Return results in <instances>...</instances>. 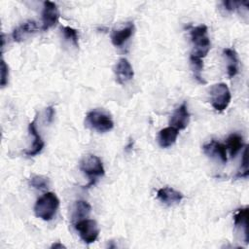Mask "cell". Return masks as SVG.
<instances>
[{
  "label": "cell",
  "instance_id": "cell-20",
  "mask_svg": "<svg viewBox=\"0 0 249 249\" xmlns=\"http://www.w3.org/2000/svg\"><path fill=\"white\" fill-rule=\"evenodd\" d=\"M190 60H191V64H192L193 69H194L195 79L196 81H198L200 84H205V81L201 77V70L203 68L202 58H199V57H196V56H194V55L191 54Z\"/></svg>",
  "mask_w": 249,
  "mask_h": 249
},
{
  "label": "cell",
  "instance_id": "cell-1",
  "mask_svg": "<svg viewBox=\"0 0 249 249\" xmlns=\"http://www.w3.org/2000/svg\"><path fill=\"white\" fill-rule=\"evenodd\" d=\"M59 206V199L53 192H47L40 196L34 205V213L36 217L44 220L51 221Z\"/></svg>",
  "mask_w": 249,
  "mask_h": 249
},
{
  "label": "cell",
  "instance_id": "cell-4",
  "mask_svg": "<svg viewBox=\"0 0 249 249\" xmlns=\"http://www.w3.org/2000/svg\"><path fill=\"white\" fill-rule=\"evenodd\" d=\"M80 169L89 177V183L87 187L94 185L96 177L102 176L105 173L102 160L94 155H88L84 157L80 161Z\"/></svg>",
  "mask_w": 249,
  "mask_h": 249
},
{
  "label": "cell",
  "instance_id": "cell-11",
  "mask_svg": "<svg viewBox=\"0 0 249 249\" xmlns=\"http://www.w3.org/2000/svg\"><path fill=\"white\" fill-rule=\"evenodd\" d=\"M203 152L209 157H217L223 162H227V148L225 144L217 142L215 140H211L210 142L206 143L202 147Z\"/></svg>",
  "mask_w": 249,
  "mask_h": 249
},
{
  "label": "cell",
  "instance_id": "cell-27",
  "mask_svg": "<svg viewBox=\"0 0 249 249\" xmlns=\"http://www.w3.org/2000/svg\"><path fill=\"white\" fill-rule=\"evenodd\" d=\"M52 248H65V246L62 245V244L59 243V242H56V243H54V244L52 245Z\"/></svg>",
  "mask_w": 249,
  "mask_h": 249
},
{
  "label": "cell",
  "instance_id": "cell-2",
  "mask_svg": "<svg viewBox=\"0 0 249 249\" xmlns=\"http://www.w3.org/2000/svg\"><path fill=\"white\" fill-rule=\"evenodd\" d=\"M85 124L88 127L97 132L110 131L114 127V122L111 115L100 109L89 111L86 116Z\"/></svg>",
  "mask_w": 249,
  "mask_h": 249
},
{
  "label": "cell",
  "instance_id": "cell-8",
  "mask_svg": "<svg viewBox=\"0 0 249 249\" xmlns=\"http://www.w3.org/2000/svg\"><path fill=\"white\" fill-rule=\"evenodd\" d=\"M115 75L116 81L120 85H124L133 78L134 72L132 66L126 58L122 57L118 60L115 66Z\"/></svg>",
  "mask_w": 249,
  "mask_h": 249
},
{
  "label": "cell",
  "instance_id": "cell-12",
  "mask_svg": "<svg viewBox=\"0 0 249 249\" xmlns=\"http://www.w3.org/2000/svg\"><path fill=\"white\" fill-rule=\"evenodd\" d=\"M157 196L161 202L168 205L178 203L183 199L182 193L170 187L160 188L157 193Z\"/></svg>",
  "mask_w": 249,
  "mask_h": 249
},
{
  "label": "cell",
  "instance_id": "cell-25",
  "mask_svg": "<svg viewBox=\"0 0 249 249\" xmlns=\"http://www.w3.org/2000/svg\"><path fill=\"white\" fill-rule=\"evenodd\" d=\"M239 4H240V2H235V1H224L223 2V5L229 11H233Z\"/></svg>",
  "mask_w": 249,
  "mask_h": 249
},
{
  "label": "cell",
  "instance_id": "cell-22",
  "mask_svg": "<svg viewBox=\"0 0 249 249\" xmlns=\"http://www.w3.org/2000/svg\"><path fill=\"white\" fill-rule=\"evenodd\" d=\"M62 32H63L64 37L67 40H70L76 47L79 46V37H78V32L76 29H74L70 26H63Z\"/></svg>",
  "mask_w": 249,
  "mask_h": 249
},
{
  "label": "cell",
  "instance_id": "cell-18",
  "mask_svg": "<svg viewBox=\"0 0 249 249\" xmlns=\"http://www.w3.org/2000/svg\"><path fill=\"white\" fill-rule=\"evenodd\" d=\"M90 211H91V206L89 205V202L85 200H77L74 206L72 219L74 221H79V220L88 218Z\"/></svg>",
  "mask_w": 249,
  "mask_h": 249
},
{
  "label": "cell",
  "instance_id": "cell-13",
  "mask_svg": "<svg viewBox=\"0 0 249 249\" xmlns=\"http://www.w3.org/2000/svg\"><path fill=\"white\" fill-rule=\"evenodd\" d=\"M178 129L173 126H167L160 130L158 135V142L161 148H168L172 146L177 139Z\"/></svg>",
  "mask_w": 249,
  "mask_h": 249
},
{
  "label": "cell",
  "instance_id": "cell-16",
  "mask_svg": "<svg viewBox=\"0 0 249 249\" xmlns=\"http://www.w3.org/2000/svg\"><path fill=\"white\" fill-rule=\"evenodd\" d=\"M224 55L227 57L228 59V66H227V70H228V75L230 78L234 77L237 73H238V57H237V53L234 50L227 48L224 49L223 51Z\"/></svg>",
  "mask_w": 249,
  "mask_h": 249
},
{
  "label": "cell",
  "instance_id": "cell-17",
  "mask_svg": "<svg viewBox=\"0 0 249 249\" xmlns=\"http://www.w3.org/2000/svg\"><path fill=\"white\" fill-rule=\"evenodd\" d=\"M243 146V137L238 133L231 134L227 139L226 148L229 150L231 158L235 157Z\"/></svg>",
  "mask_w": 249,
  "mask_h": 249
},
{
  "label": "cell",
  "instance_id": "cell-26",
  "mask_svg": "<svg viewBox=\"0 0 249 249\" xmlns=\"http://www.w3.org/2000/svg\"><path fill=\"white\" fill-rule=\"evenodd\" d=\"M46 113H47V118H48V122L51 123L53 118V115H54V111L53 109V107H48L47 110H46Z\"/></svg>",
  "mask_w": 249,
  "mask_h": 249
},
{
  "label": "cell",
  "instance_id": "cell-14",
  "mask_svg": "<svg viewBox=\"0 0 249 249\" xmlns=\"http://www.w3.org/2000/svg\"><path fill=\"white\" fill-rule=\"evenodd\" d=\"M134 30V25L132 22H128L124 27L121 29L114 30L111 34L112 44L116 47L122 46L128 38L131 37Z\"/></svg>",
  "mask_w": 249,
  "mask_h": 249
},
{
  "label": "cell",
  "instance_id": "cell-3",
  "mask_svg": "<svg viewBox=\"0 0 249 249\" xmlns=\"http://www.w3.org/2000/svg\"><path fill=\"white\" fill-rule=\"evenodd\" d=\"M191 40L194 44L192 55L203 58L210 50V40L207 35V26L204 24L193 27L191 29Z\"/></svg>",
  "mask_w": 249,
  "mask_h": 249
},
{
  "label": "cell",
  "instance_id": "cell-15",
  "mask_svg": "<svg viewBox=\"0 0 249 249\" xmlns=\"http://www.w3.org/2000/svg\"><path fill=\"white\" fill-rule=\"evenodd\" d=\"M37 29H38V27H37V24L34 20H27L13 31L12 37H13L14 41L20 42L26 36L34 33Z\"/></svg>",
  "mask_w": 249,
  "mask_h": 249
},
{
  "label": "cell",
  "instance_id": "cell-10",
  "mask_svg": "<svg viewBox=\"0 0 249 249\" xmlns=\"http://www.w3.org/2000/svg\"><path fill=\"white\" fill-rule=\"evenodd\" d=\"M28 130H29L30 135H32V137H33V142H32V145L30 147V149L28 151H25L24 153H25L26 156L33 157V156L39 154L43 150V148L45 146L44 140L42 139V137L39 134V132L37 130V127H36V117L28 124Z\"/></svg>",
  "mask_w": 249,
  "mask_h": 249
},
{
  "label": "cell",
  "instance_id": "cell-7",
  "mask_svg": "<svg viewBox=\"0 0 249 249\" xmlns=\"http://www.w3.org/2000/svg\"><path fill=\"white\" fill-rule=\"evenodd\" d=\"M59 13L55 3L45 1L42 12V30L46 31L53 27L58 20Z\"/></svg>",
  "mask_w": 249,
  "mask_h": 249
},
{
  "label": "cell",
  "instance_id": "cell-9",
  "mask_svg": "<svg viewBox=\"0 0 249 249\" xmlns=\"http://www.w3.org/2000/svg\"><path fill=\"white\" fill-rule=\"evenodd\" d=\"M190 122V113L188 111L187 103H182L172 114L170 119V125L178 130L187 127Z\"/></svg>",
  "mask_w": 249,
  "mask_h": 249
},
{
  "label": "cell",
  "instance_id": "cell-5",
  "mask_svg": "<svg viewBox=\"0 0 249 249\" xmlns=\"http://www.w3.org/2000/svg\"><path fill=\"white\" fill-rule=\"evenodd\" d=\"M210 101L213 108L219 112L227 109L231 102V91L229 87L225 83L215 84L210 88L209 90Z\"/></svg>",
  "mask_w": 249,
  "mask_h": 249
},
{
  "label": "cell",
  "instance_id": "cell-19",
  "mask_svg": "<svg viewBox=\"0 0 249 249\" xmlns=\"http://www.w3.org/2000/svg\"><path fill=\"white\" fill-rule=\"evenodd\" d=\"M247 219H248V207L240 208L233 216V222L235 227L243 228V233L245 235V242H248V231H247Z\"/></svg>",
  "mask_w": 249,
  "mask_h": 249
},
{
  "label": "cell",
  "instance_id": "cell-23",
  "mask_svg": "<svg viewBox=\"0 0 249 249\" xmlns=\"http://www.w3.org/2000/svg\"><path fill=\"white\" fill-rule=\"evenodd\" d=\"M248 176V163H247V149H244L243 155H242V161L240 170L238 171L236 177H247Z\"/></svg>",
  "mask_w": 249,
  "mask_h": 249
},
{
  "label": "cell",
  "instance_id": "cell-24",
  "mask_svg": "<svg viewBox=\"0 0 249 249\" xmlns=\"http://www.w3.org/2000/svg\"><path fill=\"white\" fill-rule=\"evenodd\" d=\"M8 77H9V67L6 64L5 60H1V86L5 87L8 84Z\"/></svg>",
  "mask_w": 249,
  "mask_h": 249
},
{
  "label": "cell",
  "instance_id": "cell-21",
  "mask_svg": "<svg viewBox=\"0 0 249 249\" xmlns=\"http://www.w3.org/2000/svg\"><path fill=\"white\" fill-rule=\"evenodd\" d=\"M29 184L34 189L43 191V190H47L50 187V180L48 177L43 175H34L30 178Z\"/></svg>",
  "mask_w": 249,
  "mask_h": 249
},
{
  "label": "cell",
  "instance_id": "cell-6",
  "mask_svg": "<svg viewBox=\"0 0 249 249\" xmlns=\"http://www.w3.org/2000/svg\"><path fill=\"white\" fill-rule=\"evenodd\" d=\"M75 229L83 241L88 244L94 242L99 234V227L96 221L92 219L85 218L77 221L75 223Z\"/></svg>",
  "mask_w": 249,
  "mask_h": 249
}]
</instances>
